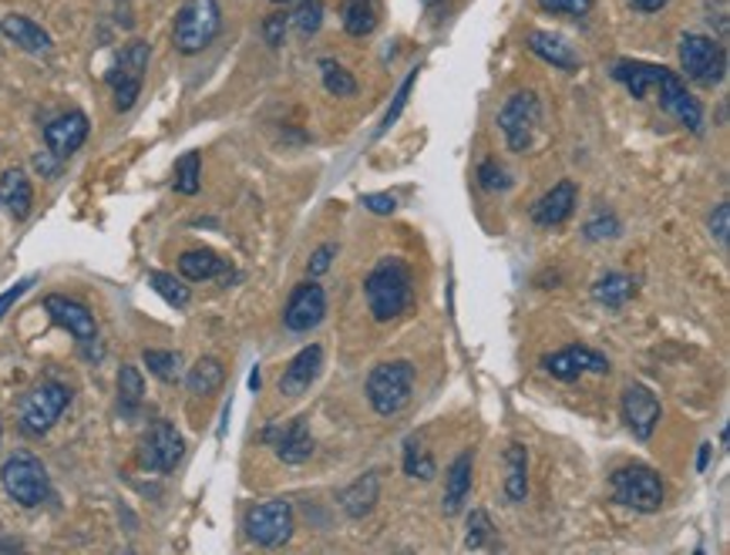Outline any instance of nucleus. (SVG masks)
<instances>
[{
  "label": "nucleus",
  "mask_w": 730,
  "mask_h": 555,
  "mask_svg": "<svg viewBox=\"0 0 730 555\" xmlns=\"http://www.w3.org/2000/svg\"><path fill=\"white\" fill-rule=\"evenodd\" d=\"M472 472H475V454L472 451H462L459 458L448 465V475H444V498H441V508L444 516L454 519L462 512L465 498L472 495Z\"/></svg>",
  "instance_id": "412c9836"
},
{
  "label": "nucleus",
  "mask_w": 730,
  "mask_h": 555,
  "mask_svg": "<svg viewBox=\"0 0 730 555\" xmlns=\"http://www.w3.org/2000/svg\"><path fill=\"white\" fill-rule=\"evenodd\" d=\"M545 374H553L556 381H579L582 374H606L610 360L589 347H566L559 354H545L542 357Z\"/></svg>",
  "instance_id": "2eb2a0df"
},
{
  "label": "nucleus",
  "mask_w": 730,
  "mask_h": 555,
  "mask_svg": "<svg viewBox=\"0 0 730 555\" xmlns=\"http://www.w3.org/2000/svg\"><path fill=\"white\" fill-rule=\"evenodd\" d=\"M222 381H225V367H222V360H216V357H199V360L193 363V370H189V378H186V384H189V391H193L196 397L216 394V391L222 388Z\"/></svg>",
  "instance_id": "7c9ffc66"
},
{
  "label": "nucleus",
  "mask_w": 730,
  "mask_h": 555,
  "mask_svg": "<svg viewBox=\"0 0 730 555\" xmlns=\"http://www.w3.org/2000/svg\"><path fill=\"white\" fill-rule=\"evenodd\" d=\"M529 51L535 58H542L545 65L559 68V71H579V58L569 48V41L553 34V31H532L529 34Z\"/></svg>",
  "instance_id": "5701e85b"
},
{
  "label": "nucleus",
  "mask_w": 730,
  "mask_h": 555,
  "mask_svg": "<svg viewBox=\"0 0 730 555\" xmlns=\"http://www.w3.org/2000/svg\"><path fill=\"white\" fill-rule=\"evenodd\" d=\"M680 65L691 81L707 84V88L720 84L727 74V55L707 34H683L680 37Z\"/></svg>",
  "instance_id": "1a4fd4ad"
},
{
  "label": "nucleus",
  "mask_w": 730,
  "mask_h": 555,
  "mask_svg": "<svg viewBox=\"0 0 730 555\" xmlns=\"http://www.w3.org/2000/svg\"><path fill=\"white\" fill-rule=\"evenodd\" d=\"M263 441L273 444L283 465H303L313 458V438L306 428V418H293L290 425H273L263 431Z\"/></svg>",
  "instance_id": "dca6fc26"
},
{
  "label": "nucleus",
  "mask_w": 730,
  "mask_h": 555,
  "mask_svg": "<svg viewBox=\"0 0 730 555\" xmlns=\"http://www.w3.org/2000/svg\"><path fill=\"white\" fill-rule=\"evenodd\" d=\"M619 414L636 441H650L663 411H660V397L647 384H626L619 394Z\"/></svg>",
  "instance_id": "f8f14e48"
},
{
  "label": "nucleus",
  "mask_w": 730,
  "mask_h": 555,
  "mask_svg": "<svg viewBox=\"0 0 730 555\" xmlns=\"http://www.w3.org/2000/svg\"><path fill=\"white\" fill-rule=\"evenodd\" d=\"M146 367L152 370V374L159 381H175L178 370H182V357L175 350H146Z\"/></svg>",
  "instance_id": "e433bc0d"
},
{
  "label": "nucleus",
  "mask_w": 730,
  "mask_h": 555,
  "mask_svg": "<svg viewBox=\"0 0 730 555\" xmlns=\"http://www.w3.org/2000/svg\"><path fill=\"white\" fill-rule=\"evenodd\" d=\"M222 266L225 263L212 250H189V253L178 256V273H182V280L186 284H206V280H212L216 273H222Z\"/></svg>",
  "instance_id": "c756f323"
},
{
  "label": "nucleus",
  "mask_w": 730,
  "mask_h": 555,
  "mask_svg": "<svg viewBox=\"0 0 730 555\" xmlns=\"http://www.w3.org/2000/svg\"><path fill=\"white\" fill-rule=\"evenodd\" d=\"M613 498L626 508H633V512H657V508L663 505V482L653 469L647 465H626V469H616L613 478Z\"/></svg>",
  "instance_id": "0eeeda50"
},
{
  "label": "nucleus",
  "mask_w": 730,
  "mask_h": 555,
  "mask_svg": "<svg viewBox=\"0 0 730 555\" xmlns=\"http://www.w3.org/2000/svg\"><path fill=\"white\" fill-rule=\"evenodd\" d=\"M149 284H152V290H155L165 303H172V307H186L189 297H193L189 287H186V280H175L172 273H152Z\"/></svg>",
  "instance_id": "c9c22d12"
},
{
  "label": "nucleus",
  "mask_w": 730,
  "mask_h": 555,
  "mask_svg": "<svg viewBox=\"0 0 730 555\" xmlns=\"http://www.w3.org/2000/svg\"><path fill=\"white\" fill-rule=\"evenodd\" d=\"M538 8L559 18H586L592 11V0H538Z\"/></svg>",
  "instance_id": "79ce46f5"
},
{
  "label": "nucleus",
  "mask_w": 730,
  "mask_h": 555,
  "mask_svg": "<svg viewBox=\"0 0 730 555\" xmlns=\"http://www.w3.org/2000/svg\"><path fill=\"white\" fill-rule=\"evenodd\" d=\"M415 81H418V71H410L407 78H404V84L397 88V95H394V102H391V108H387V115L381 118V128H378V138L401 118V112L407 108V99H410V88H415Z\"/></svg>",
  "instance_id": "58836bf2"
},
{
  "label": "nucleus",
  "mask_w": 730,
  "mask_h": 555,
  "mask_svg": "<svg viewBox=\"0 0 730 555\" xmlns=\"http://www.w3.org/2000/svg\"><path fill=\"white\" fill-rule=\"evenodd\" d=\"M146 68H149V44L146 41H131L115 55V65L108 68V84H112L118 112H128L135 102H139Z\"/></svg>",
  "instance_id": "423d86ee"
},
{
  "label": "nucleus",
  "mask_w": 730,
  "mask_h": 555,
  "mask_svg": "<svg viewBox=\"0 0 730 555\" xmlns=\"http://www.w3.org/2000/svg\"><path fill=\"white\" fill-rule=\"evenodd\" d=\"M321 78H324V88L331 91V95H337V99H354L357 95V78L344 65H337L331 58L321 61Z\"/></svg>",
  "instance_id": "72a5a7b5"
},
{
  "label": "nucleus",
  "mask_w": 730,
  "mask_h": 555,
  "mask_svg": "<svg viewBox=\"0 0 730 555\" xmlns=\"http://www.w3.org/2000/svg\"><path fill=\"white\" fill-rule=\"evenodd\" d=\"M360 203H363V209H371L374 216H391L397 209V199L391 193H371V196H363Z\"/></svg>",
  "instance_id": "de8ad7c7"
},
{
  "label": "nucleus",
  "mask_w": 730,
  "mask_h": 555,
  "mask_svg": "<svg viewBox=\"0 0 730 555\" xmlns=\"http://www.w3.org/2000/svg\"><path fill=\"white\" fill-rule=\"evenodd\" d=\"M415 394V367L407 360H391L378 363L368 378V401L381 414V418H394L401 414Z\"/></svg>",
  "instance_id": "7ed1b4c3"
},
{
  "label": "nucleus",
  "mask_w": 730,
  "mask_h": 555,
  "mask_svg": "<svg viewBox=\"0 0 730 555\" xmlns=\"http://www.w3.org/2000/svg\"><path fill=\"white\" fill-rule=\"evenodd\" d=\"M246 535L263 548H277V545L290 542V535H293V505L287 498H273V501L253 505L246 512Z\"/></svg>",
  "instance_id": "9d476101"
},
{
  "label": "nucleus",
  "mask_w": 730,
  "mask_h": 555,
  "mask_svg": "<svg viewBox=\"0 0 730 555\" xmlns=\"http://www.w3.org/2000/svg\"><path fill=\"white\" fill-rule=\"evenodd\" d=\"M653 91H657V99H660V108H663L670 118H676L683 128L700 131V125H704V108H700V102L687 91V84L680 81V74H673L670 68H660V74H657V81H653Z\"/></svg>",
  "instance_id": "ddd939ff"
},
{
  "label": "nucleus",
  "mask_w": 730,
  "mask_h": 555,
  "mask_svg": "<svg viewBox=\"0 0 730 555\" xmlns=\"http://www.w3.org/2000/svg\"><path fill=\"white\" fill-rule=\"evenodd\" d=\"M324 370V347L321 344H306L283 370L280 378V394L283 397H300L313 388V381L321 378Z\"/></svg>",
  "instance_id": "a211bd4d"
},
{
  "label": "nucleus",
  "mask_w": 730,
  "mask_h": 555,
  "mask_svg": "<svg viewBox=\"0 0 730 555\" xmlns=\"http://www.w3.org/2000/svg\"><path fill=\"white\" fill-rule=\"evenodd\" d=\"M0 482H4V492L24 505V508H37L40 501H48L51 495V478H48V469L40 465L34 454H14L4 461V469H0Z\"/></svg>",
  "instance_id": "39448f33"
},
{
  "label": "nucleus",
  "mask_w": 730,
  "mask_h": 555,
  "mask_svg": "<svg viewBox=\"0 0 730 555\" xmlns=\"http://www.w3.org/2000/svg\"><path fill=\"white\" fill-rule=\"evenodd\" d=\"M592 297H596V303L610 307V310H619L626 307L633 297H636V280L626 273H606L596 280V287H592Z\"/></svg>",
  "instance_id": "cd10ccee"
},
{
  "label": "nucleus",
  "mask_w": 730,
  "mask_h": 555,
  "mask_svg": "<svg viewBox=\"0 0 730 555\" xmlns=\"http://www.w3.org/2000/svg\"><path fill=\"white\" fill-rule=\"evenodd\" d=\"M27 287H31V280H21V284H14V287L4 293V297H0V320H4V313H8V310H11V307L21 300V297H24V290H27Z\"/></svg>",
  "instance_id": "09e8293b"
},
{
  "label": "nucleus",
  "mask_w": 730,
  "mask_h": 555,
  "mask_svg": "<svg viewBox=\"0 0 730 555\" xmlns=\"http://www.w3.org/2000/svg\"><path fill=\"white\" fill-rule=\"evenodd\" d=\"M491 535H495L491 519H488L485 512H472V516H468V539H465V548H482V545L491 542Z\"/></svg>",
  "instance_id": "a19ab883"
},
{
  "label": "nucleus",
  "mask_w": 730,
  "mask_h": 555,
  "mask_svg": "<svg viewBox=\"0 0 730 555\" xmlns=\"http://www.w3.org/2000/svg\"><path fill=\"white\" fill-rule=\"evenodd\" d=\"M273 4H290V0H273Z\"/></svg>",
  "instance_id": "603ef678"
},
{
  "label": "nucleus",
  "mask_w": 730,
  "mask_h": 555,
  "mask_svg": "<svg viewBox=\"0 0 730 555\" xmlns=\"http://www.w3.org/2000/svg\"><path fill=\"white\" fill-rule=\"evenodd\" d=\"M0 203H4V209H11L14 219L31 216L34 189H31V178H27L24 169H8L4 175H0Z\"/></svg>",
  "instance_id": "b1692460"
},
{
  "label": "nucleus",
  "mask_w": 730,
  "mask_h": 555,
  "mask_svg": "<svg viewBox=\"0 0 730 555\" xmlns=\"http://www.w3.org/2000/svg\"><path fill=\"white\" fill-rule=\"evenodd\" d=\"M71 404V391L58 381H44L37 384L24 401H21V411H18V421H21V431L31 435V438H40L48 435L58 418L68 411Z\"/></svg>",
  "instance_id": "20e7f679"
},
{
  "label": "nucleus",
  "mask_w": 730,
  "mask_h": 555,
  "mask_svg": "<svg viewBox=\"0 0 730 555\" xmlns=\"http://www.w3.org/2000/svg\"><path fill=\"white\" fill-rule=\"evenodd\" d=\"M199 175H202V162L196 152H186L178 162H175V172H172V189L178 196H196L199 193Z\"/></svg>",
  "instance_id": "473e14b6"
},
{
  "label": "nucleus",
  "mask_w": 730,
  "mask_h": 555,
  "mask_svg": "<svg viewBox=\"0 0 730 555\" xmlns=\"http://www.w3.org/2000/svg\"><path fill=\"white\" fill-rule=\"evenodd\" d=\"M324 316H327V293L321 287L313 280L293 287V293L283 307V327L290 334H306L313 327H321Z\"/></svg>",
  "instance_id": "4468645a"
},
{
  "label": "nucleus",
  "mask_w": 730,
  "mask_h": 555,
  "mask_svg": "<svg viewBox=\"0 0 730 555\" xmlns=\"http://www.w3.org/2000/svg\"><path fill=\"white\" fill-rule=\"evenodd\" d=\"M629 4L640 14H657V11H663L670 4V0H629Z\"/></svg>",
  "instance_id": "8fccbe9b"
},
{
  "label": "nucleus",
  "mask_w": 730,
  "mask_h": 555,
  "mask_svg": "<svg viewBox=\"0 0 730 555\" xmlns=\"http://www.w3.org/2000/svg\"><path fill=\"white\" fill-rule=\"evenodd\" d=\"M222 27V11L216 0H186L172 21V41L182 55H199L216 41Z\"/></svg>",
  "instance_id": "f03ea898"
},
{
  "label": "nucleus",
  "mask_w": 730,
  "mask_h": 555,
  "mask_svg": "<svg viewBox=\"0 0 730 555\" xmlns=\"http://www.w3.org/2000/svg\"><path fill=\"white\" fill-rule=\"evenodd\" d=\"M707 454H710V444L700 448V469H707Z\"/></svg>",
  "instance_id": "3c124183"
},
{
  "label": "nucleus",
  "mask_w": 730,
  "mask_h": 555,
  "mask_svg": "<svg viewBox=\"0 0 730 555\" xmlns=\"http://www.w3.org/2000/svg\"><path fill=\"white\" fill-rule=\"evenodd\" d=\"M44 310L51 313V320L58 323V327H65L74 340L81 344H91L99 337V327H95V316H91V310L71 297H48L44 300Z\"/></svg>",
  "instance_id": "6ab92c4d"
},
{
  "label": "nucleus",
  "mask_w": 730,
  "mask_h": 555,
  "mask_svg": "<svg viewBox=\"0 0 730 555\" xmlns=\"http://www.w3.org/2000/svg\"><path fill=\"white\" fill-rule=\"evenodd\" d=\"M576 199H579V193H576V182H559V185H553L549 193H545L535 206H532V222L535 226H542V229H553V226H563L569 216H572V209H576Z\"/></svg>",
  "instance_id": "aec40b11"
},
{
  "label": "nucleus",
  "mask_w": 730,
  "mask_h": 555,
  "mask_svg": "<svg viewBox=\"0 0 730 555\" xmlns=\"http://www.w3.org/2000/svg\"><path fill=\"white\" fill-rule=\"evenodd\" d=\"M478 182H482L485 193H506L509 185H512L509 172L501 169L498 162H482V165H478Z\"/></svg>",
  "instance_id": "ea45409f"
},
{
  "label": "nucleus",
  "mask_w": 730,
  "mask_h": 555,
  "mask_svg": "<svg viewBox=\"0 0 730 555\" xmlns=\"http://www.w3.org/2000/svg\"><path fill=\"white\" fill-rule=\"evenodd\" d=\"M710 233H714V240H717L720 246H727V236H730V209H727V203H720V206L714 209V216H710Z\"/></svg>",
  "instance_id": "49530a36"
},
{
  "label": "nucleus",
  "mask_w": 730,
  "mask_h": 555,
  "mask_svg": "<svg viewBox=\"0 0 730 555\" xmlns=\"http://www.w3.org/2000/svg\"><path fill=\"white\" fill-rule=\"evenodd\" d=\"M88 131H91L88 115L84 112H68V115H58L48 128H44V146H48V152L61 162L84 146Z\"/></svg>",
  "instance_id": "f3484780"
},
{
  "label": "nucleus",
  "mask_w": 730,
  "mask_h": 555,
  "mask_svg": "<svg viewBox=\"0 0 730 555\" xmlns=\"http://www.w3.org/2000/svg\"><path fill=\"white\" fill-rule=\"evenodd\" d=\"M657 74H660V65H650V61H616L613 65V78L629 91L633 99H647L653 91Z\"/></svg>",
  "instance_id": "a878e982"
},
{
  "label": "nucleus",
  "mask_w": 730,
  "mask_h": 555,
  "mask_svg": "<svg viewBox=\"0 0 730 555\" xmlns=\"http://www.w3.org/2000/svg\"><path fill=\"white\" fill-rule=\"evenodd\" d=\"M363 297H368V310L378 323L397 320L410 300H415V280L404 259H381L368 280H363Z\"/></svg>",
  "instance_id": "f257e3e1"
},
{
  "label": "nucleus",
  "mask_w": 730,
  "mask_h": 555,
  "mask_svg": "<svg viewBox=\"0 0 730 555\" xmlns=\"http://www.w3.org/2000/svg\"><path fill=\"white\" fill-rule=\"evenodd\" d=\"M586 236L589 240H616L619 236V219L613 212H600L586 222Z\"/></svg>",
  "instance_id": "37998d69"
},
{
  "label": "nucleus",
  "mask_w": 730,
  "mask_h": 555,
  "mask_svg": "<svg viewBox=\"0 0 730 555\" xmlns=\"http://www.w3.org/2000/svg\"><path fill=\"white\" fill-rule=\"evenodd\" d=\"M404 475L418 478V482H431L434 478V458L418 441L404 444Z\"/></svg>",
  "instance_id": "f704fd0d"
},
{
  "label": "nucleus",
  "mask_w": 730,
  "mask_h": 555,
  "mask_svg": "<svg viewBox=\"0 0 730 555\" xmlns=\"http://www.w3.org/2000/svg\"><path fill=\"white\" fill-rule=\"evenodd\" d=\"M182 458H186V441H182V435L169 421H155L139 444V465L149 472L169 475L178 469Z\"/></svg>",
  "instance_id": "9b49d317"
},
{
  "label": "nucleus",
  "mask_w": 730,
  "mask_h": 555,
  "mask_svg": "<svg viewBox=\"0 0 730 555\" xmlns=\"http://www.w3.org/2000/svg\"><path fill=\"white\" fill-rule=\"evenodd\" d=\"M287 24H290L287 14H273V18H266V24H263V37H266L269 48H280V44H283V37H287Z\"/></svg>",
  "instance_id": "c03bdc74"
},
{
  "label": "nucleus",
  "mask_w": 730,
  "mask_h": 555,
  "mask_svg": "<svg viewBox=\"0 0 730 555\" xmlns=\"http://www.w3.org/2000/svg\"><path fill=\"white\" fill-rule=\"evenodd\" d=\"M0 34H4V37L14 44V48H21V51H27V55H48V51L55 48L51 34L44 31L40 24H34L31 18H24V14L0 18Z\"/></svg>",
  "instance_id": "4be33fe9"
},
{
  "label": "nucleus",
  "mask_w": 730,
  "mask_h": 555,
  "mask_svg": "<svg viewBox=\"0 0 730 555\" xmlns=\"http://www.w3.org/2000/svg\"><path fill=\"white\" fill-rule=\"evenodd\" d=\"M334 256H337V246H334V243H324L321 250H316V253L310 256L306 273L313 276V280H316V276H324V273L331 269V259H334Z\"/></svg>",
  "instance_id": "a18cd8bd"
},
{
  "label": "nucleus",
  "mask_w": 730,
  "mask_h": 555,
  "mask_svg": "<svg viewBox=\"0 0 730 555\" xmlns=\"http://www.w3.org/2000/svg\"><path fill=\"white\" fill-rule=\"evenodd\" d=\"M340 14H344V31L350 37H368L381 21V4L378 0H344Z\"/></svg>",
  "instance_id": "bb28decb"
},
{
  "label": "nucleus",
  "mask_w": 730,
  "mask_h": 555,
  "mask_svg": "<svg viewBox=\"0 0 730 555\" xmlns=\"http://www.w3.org/2000/svg\"><path fill=\"white\" fill-rule=\"evenodd\" d=\"M290 21H293V27H297L303 37L316 34V31H321V24H324V0H303V4L297 8V14H293Z\"/></svg>",
  "instance_id": "4c0bfd02"
},
{
  "label": "nucleus",
  "mask_w": 730,
  "mask_h": 555,
  "mask_svg": "<svg viewBox=\"0 0 730 555\" xmlns=\"http://www.w3.org/2000/svg\"><path fill=\"white\" fill-rule=\"evenodd\" d=\"M378 492H381V482H378V475H374V472L360 475L357 482H350V485L340 492V505H344V512H347L350 519H363V516H371V512H374V505H378Z\"/></svg>",
  "instance_id": "393cba45"
},
{
  "label": "nucleus",
  "mask_w": 730,
  "mask_h": 555,
  "mask_svg": "<svg viewBox=\"0 0 730 555\" xmlns=\"http://www.w3.org/2000/svg\"><path fill=\"white\" fill-rule=\"evenodd\" d=\"M142 394H146V381H142V370L139 367H131V363H125L121 370H118V404H121V411H139V404H142Z\"/></svg>",
  "instance_id": "2f4dec72"
},
{
  "label": "nucleus",
  "mask_w": 730,
  "mask_h": 555,
  "mask_svg": "<svg viewBox=\"0 0 730 555\" xmlns=\"http://www.w3.org/2000/svg\"><path fill=\"white\" fill-rule=\"evenodd\" d=\"M542 122V102L535 91H515V95L506 99L498 112V128L506 135V142L512 152H525L532 146V138L538 131Z\"/></svg>",
  "instance_id": "6e6552de"
},
{
  "label": "nucleus",
  "mask_w": 730,
  "mask_h": 555,
  "mask_svg": "<svg viewBox=\"0 0 730 555\" xmlns=\"http://www.w3.org/2000/svg\"><path fill=\"white\" fill-rule=\"evenodd\" d=\"M529 495V451L525 444H509L506 451V498L522 501Z\"/></svg>",
  "instance_id": "c85d7f7f"
}]
</instances>
